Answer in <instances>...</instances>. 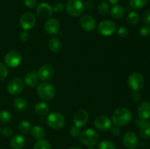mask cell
Listing matches in <instances>:
<instances>
[{"label": "cell", "mask_w": 150, "mask_h": 149, "mask_svg": "<svg viewBox=\"0 0 150 149\" xmlns=\"http://www.w3.org/2000/svg\"><path fill=\"white\" fill-rule=\"evenodd\" d=\"M132 113L128 109L125 108H117L113 112L111 121L117 127H123L132 121Z\"/></svg>", "instance_id": "1"}, {"label": "cell", "mask_w": 150, "mask_h": 149, "mask_svg": "<svg viewBox=\"0 0 150 149\" xmlns=\"http://www.w3.org/2000/svg\"><path fill=\"white\" fill-rule=\"evenodd\" d=\"M37 93L42 100L50 101L55 96L56 89L51 83L43 81L37 86Z\"/></svg>", "instance_id": "2"}, {"label": "cell", "mask_w": 150, "mask_h": 149, "mask_svg": "<svg viewBox=\"0 0 150 149\" xmlns=\"http://www.w3.org/2000/svg\"><path fill=\"white\" fill-rule=\"evenodd\" d=\"M99 139V134L92 129H86L81 131L79 135V140L82 144L86 146H94L97 144Z\"/></svg>", "instance_id": "3"}, {"label": "cell", "mask_w": 150, "mask_h": 149, "mask_svg": "<svg viewBox=\"0 0 150 149\" xmlns=\"http://www.w3.org/2000/svg\"><path fill=\"white\" fill-rule=\"evenodd\" d=\"M65 8L67 13L73 17H79L85 11L84 4L81 0H69Z\"/></svg>", "instance_id": "4"}, {"label": "cell", "mask_w": 150, "mask_h": 149, "mask_svg": "<svg viewBox=\"0 0 150 149\" xmlns=\"http://www.w3.org/2000/svg\"><path fill=\"white\" fill-rule=\"evenodd\" d=\"M46 121L50 128L56 130L63 128L65 124V118L59 112H51L48 114Z\"/></svg>", "instance_id": "5"}, {"label": "cell", "mask_w": 150, "mask_h": 149, "mask_svg": "<svg viewBox=\"0 0 150 149\" xmlns=\"http://www.w3.org/2000/svg\"><path fill=\"white\" fill-rule=\"evenodd\" d=\"M144 77L141 73L135 72L130 74L127 79V85L132 91H139L144 86Z\"/></svg>", "instance_id": "6"}, {"label": "cell", "mask_w": 150, "mask_h": 149, "mask_svg": "<svg viewBox=\"0 0 150 149\" xmlns=\"http://www.w3.org/2000/svg\"><path fill=\"white\" fill-rule=\"evenodd\" d=\"M98 30V32L103 36H111L117 30V25L112 20H104L99 23Z\"/></svg>", "instance_id": "7"}, {"label": "cell", "mask_w": 150, "mask_h": 149, "mask_svg": "<svg viewBox=\"0 0 150 149\" xmlns=\"http://www.w3.org/2000/svg\"><path fill=\"white\" fill-rule=\"evenodd\" d=\"M24 89V83L21 78H13L9 81L7 84V91L9 93L13 96H17L20 94Z\"/></svg>", "instance_id": "8"}, {"label": "cell", "mask_w": 150, "mask_h": 149, "mask_svg": "<svg viewBox=\"0 0 150 149\" xmlns=\"http://www.w3.org/2000/svg\"><path fill=\"white\" fill-rule=\"evenodd\" d=\"M22 57L20 53L16 51H11L6 54L4 57V62L6 65L10 68H16L21 63Z\"/></svg>", "instance_id": "9"}, {"label": "cell", "mask_w": 150, "mask_h": 149, "mask_svg": "<svg viewBox=\"0 0 150 149\" xmlns=\"http://www.w3.org/2000/svg\"><path fill=\"white\" fill-rule=\"evenodd\" d=\"M37 22L36 17L32 13H26L20 18L19 23L23 30H30L35 26Z\"/></svg>", "instance_id": "10"}, {"label": "cell", "mask_w": 150, "mask_h": 149, "mask_svg": "<svg viewBox=\"0 0 150 149\" xmlns=\"http://www.w3.org/2000/svg\"><path fill=\"white\" fill-rule=\"evenodd\" d=\"M124 145L128 149H135L139 146V140L137 134L131 131H127L122 138Z\"/></svg>", "instance_id": "11"}, {"label": "cell", "mask_w": 150, "mask_h": 149, "mask_svg": "<svg viewBox=\"0 0 150 149\" xmlns=\"http://www.w3.org/2000/svg\"><path fill=\"white\" fill-rule=\"evenodd\" d=\"M73 120L75 126L81 128L85 126V124L87 123L89 120V114L85 110H79L73 115Z\"/></svg>", "instance_id": "12"}, {"label": "cell", "mask_w": 150, "mask_h": 149, "mask_svg": "<svg viewBox=\"0 0 150 149\" xmlns=\"http://www.w3.org/2000/svg\"><path fill=\"white\" fill-rule=\"evenodd\" d=\"M111 120L106 115H100L94 121V125L100 131H107L111 127Z\"/></svg>", "instance_id": "13"}, {"label": "cell", "mask_w": 150, "mask_h": 149, "mask_svg": "<svg viewBox=\"0 0 150 149\" xmlns=\"http://www.w3.org/2000/svg\"><path fill=\"white\" fill-rule=\"evenodd\" d=\"M38 78L40 79L42 81H48L51 80L54 74V70L51 65L45 64L42 65L37 72Z\"/></svg>", "instance_id": "14"}, {"label": "cell", "mask_w": 150, "mask_h": 149, "mask_svg": "<svg viewBox=\"0 0 150 149\" xmlns=\"http://www.w3.org/2000/svg\"><path fill=\"white\" fill-rule=\"evenodd\" d=\"M80 25L83 30L86 32H92L96 28L97 23L95 19L90 15H84L81 18Z\"/></svg>", "instance_id": "15"}, {"label": "cell", "mask_w": 150, "mask_h": 149, "mask_svg": "<svg viewBox=\"0 0 150 149\" xmlns=\"http://www.w3.org/2000/svg\"><path fill=\"white\" fill-rule=\"evenodd\" d=\"M37 15L41 18H49L53 15V7L46 2H42L38 4L36 9Z\"/></svg>", "instance_id": "16"}, {"label": "cell", "mask_w": 150, "mask_h": 149, "mask_svg": "<svg viewBox=\"0 0 150 149\" xmlns=\"http://www.w3.org/2000/svg\"><path fill=\"white\" fill-rule=\"evenodd\" d=\"M45 31L50 35H55L60 30V23L56 18H48L45 23Z\"/></svg>", "instance_id": "17"}, {"label": "cell", "mask_w": 150, "mask_h": 149, "mask_svg": "<svg viewBox=\"0 0 150 149\" xmlns=\"http://www.w3.org/2000/svg\"><path fill=\"white\" fill-rule=\"evenodd\" d=\"M138 115L139 118L146 121L150 118V102H143L138 108Z\"/></svg>", "instance_id": "18"}, {"label": "cell", "mask_w": 150, "mask_h": 149, "mask_svg": "<svg viewBox=\"0 0 150 149\" xmlns=\"http://www.w3.org/2000/svg\"><path fill=\"white\" fill-rule=\"evenodd\" d=\"M10 144L13 149H22L26 145V140L22 134H16L12 137Z\"/></svg>", "instance_id": "19"}, {"label": "cell", "mask_w": 150, "mask_h": 149, "mask_svg": "<svg viewBox=\"0 0 150 149\" xmlns=\"http://www.w3.org/2000/svg\"><path fill=\"white\" fill-rule=\"evenodd\" d=\"M24 83L30 88H35L38 86V76L36 71H32L27 73L24 77Z\"/></svg>", "instance_id": "20"}, {"label": "cell", "mask_w": 150, "mask_h": 149, "mask_svg": "<svg viewBox=\"0 0 150 149\" xmlns=\"http://www.w3.org/2000/svg\"><path fill=\"white\" fill-rule=\"evenodd\" d=\"M31 134H32V137L36 140H41L43 139V137L45 135V129L42 128L41 126H34L32 129H31Z\"/></svg>", "instance_id": "21"}, {"label": "cell", "mask_w": 150, "mask_h": 149, "mask_svg": "<svg viewBox=\"0 0 150 149\" xmlns=\"http://www.w3.org/2000/svg\"><path fill=\"white\" fill-rule=\"evenodd\" d=\"M35 110L38 115L43 116V115L48 114L50 110L49 106L45 102H39L35 105Z\"/></svg>", "instance_id": "22"}, {"label": "cell", "mask_w": 150, "mask_h": 149, "mask_svg": "<svg viewBox=\"0 0 150 149\" xmlns=\"http://www.w3.org/2000/svg\"><path fill=\"white\" fill-rule=\"evenodd\" d=\"M62 47V43L61 40L57 37L51 38L48 42V48L50 51L53 53H57L60 51Z\"/></svg>", "instance_id": "23"}, {"label": "cell", "mask_w": 150, "mask_h": 149, "mask_svg": "<svg viewBox=\"0 0 150 149\" xmlns=\"http://www.w3.org/2000/svg\"><path fill=\"white\" fill-rule=\"evenodd\" d=\"M13 106L16 110L23 112L27 108V102L23 97H16L13 101Z\"/></svg>", "instance_id": "24"}, {"label": "cell", "mask_w": 150, "mask_h": 149, "mask_svg": "<svg viewBox=\"0 0 150 149\" xmlns=\"http://www.w3.org/2000/svg\"><path fill=\"white\" fill-rule=\"evenodd\" d=\"M125 10L124 7L119 4L114 5V7L111 10V16L115 19L122 18L125 15Z\"/></svg>", "instance_id": "25"}, {"label": "cell", "mask_w": 150, "mask_h": 149, "mask_svg": "<svg viewBox=\"0 0 150 149\" xmlns=\"http://www.w3.org/2000/svg\"><path fill=\"white\" fill-rule=\"evenodd\" d=\"M139 134L142 138L147 139L150 137V122L146 121L142 127H140Z\"/></svg>", "instance_id": "26"}, {"label": "cell", "mask_w": 150, "mask_h": 149, "mask_svg": "<svg viewBox=\"0 0 150 149\" xmlns=\"http://www.w3.org/2000/svg\"><path fill=\"white\" fill-rule=\"evenodd\" d=\"M18 129L21 134H26L29 132L31 130L30 123L26 120H23L21 121L18 124Z\"/></svg>", "instance_id": "27"}, {"label": "cell", "mask_w": 150, "mask_h": 149, "mask_svg": "<svg viewBox=\"0 0 150 149\" xmlns=\"http://www.w3.org/2000/svg\"><path fill=\"white\" fill-rule=\"evenodd\" d=\"M148 2V0H129V3L132 8L140 10L144 7Z\"/></svg>", "instance_id": "28"}, {"label": "cell", "mask_w": 150, "mask_h": 149, "mask_svg": "<svg viewBox=\"0 0 150 149\" xmlns=\"http://www.w3.org/2000/svg\"><path fill=\"white\" fill-rule=\"evenodd\" d=\"M33 149H52L49 142L44 139L38 140L35 143Z\"/></svg>", "instance_id": "29"}, {"label": "cell", "mask_w": 150, "mask_h": 149, "mask_svg": "<svg viewBox=\"0 0 150 149\" xmlns=\"http://www.w3.org/2000/svg\"><path fill=\"white\" fill-rule=\"evenodd\" d=\"M139 20H140V17H139V13L135 11L130 12L127 17V22L131 25L137 24L139 22Z\"/></svg>", "instance_id": "30"}, {"label": "cell", "mask_w": 150, "mask_h": 149, "mask_svg": "<svg viewBox=\"0 0 150 149\" xmlns=\"http://www.w3.org/2000/svg\"><path fill=\"white\" fill-rule=\"evenodd\" d=\"M98 149H116V145L110 140H102L98 145Z\"/></svg>", "instance_id": "31"}, {"label": "cell", "mask_w": 150, "mask_h": 149, "mask_svg": "<svg viewBox=\"0 0 150 149\" xmlns=\"http://www.w3.org/2000/svg\"><path fill=\"white\" fill-rule=\"evenodd\" d=\"M98 12L100 15H105L108 13L110 10V6L109 4H108L107 1H103L98 4Z\"/></svg>", "instance_id": "32"}, {"label": "cell", "mask_w": 150, "mask_h": 149, "mask_svg": "<svg viewBox=\"0 0 150 149\" xmlns=\"http://www.w3.org/2000/svg\"><path fill=\"white\" fill-rule=\"evenodd\" d=\"M12 120V114L7 110L0 111V121L4 124H7Z\"/></svg>", "instance_id": "33"}, {"label": "cell", "mask_w": 150, "mask_h": 149, "mask_svg": "<svg viewBox=\"0 0 150 149\" xmlns=\"http://www.w3.org/2000/svg\"><path fill=\"white\" fill-rule=\"evenodd\" d=\"M7 74H8V70L7 67L3 63L0 62V81L5 79Z\"/></svg>", "instance_id": "34"}, {"label": "cell", "mask_w": 150, "mask_h": 149, "mask_svg": "<svg viewBox=\"0 0 150 149\" xmlns=\"http://www.w3.org/2000/svg\"><path fill=\"white\" fill-rule=\"evenodd\" d=\"M129 31L125 26H120L117 29V35L121 38H125L128 35Z\"/></svg>", "instance_id": "35"}, {"label": "cell", "mask_w": 150, "mask_h": 149, "mask_svg": "<svg viewBox=\"0 0 150 149\" xmlns=\"http://www.w3.org/2000/svg\"><path fill=\"white\" fill-rule=\"evenodd\" d=\"M81 129L79 127H76V126H73V127H71L70 130V135L72 136L74 138H76V137H79V135L81 134Z\"/></svg>", "instance_id": "36"}, {"label": "cell", "mask_w": 150, "mask_h": 149, "mask_svg": "<svg viewBox=\"0 0 150 149\" xmlns=\"http://www.w3.org/2000/svg\"><path fill=\"white\" fill-rule=\"evenodd\" d=\"M142 21L146 26H150V10H146L142 15Z\"/></svg>", "instance_id": "37"}, {"label": "cell", "mask_w": 150, "mask_h": 149, "mask_svg": "<svg viewBox=\"0 0 150 149\" xmlns=\"http://www.w3.org/2000/svg\"><path fill=\"white\" fill-rule=\"evenodd\" d=\"M140 35L142 37H148L150 35V27L149 26H142L139 30Z\"/></svg>", "instance_id": "38"}, {"label": "cell", "mask_w": 150, "mask_h": 149, "mask_svg": "<svg viewBox=\"0 0 150 149\" xmlns=\"http://www.w3.org/2000/svg\"><path fill=\"white\" fill-rule=\"evenodd\" d=\"M64 10V5L61 2H57L54 4V7H53V10L55 13H62Z\"/></svg>", "instance_id": "39"}, {"label": "cell", "mask_w": 150, "mask_h": 149, "mask_svg": "<svg viewBox=\"0 0 150 149\" xmlns=\"http://www.w3.org/2000/svg\"><path fill=\"white\" fill-rule=\"evenodd\" d=\"M1 131V134H3V136H4V137H11V136H13V133H14L13 129L12 128H10V127H5V128L3 129Z\"/></svg>", "instance_id": "40"}, {"label": "cell", "mask_w": 150, "mask_h": 149, "mask_svg": "<svg viewBox=\"0 0 150 149\" xmlns=\"http://www.w3.org/2000/svg\"><path fill=\"white\" fill-rule=\"evenodd\" d=\"M19 38L21 41L23 42H26L28 41V39H29V33L28 32V31L23 30L22 32H20V34H19Z\"/></svg>", "instance_id": "41"}, {"label": "cell", "mask_w": 150, "mask_h": 149, "mask_svg": "<svg viewBox=\"0 0 150 149\" xmlns=\"http://www.w3.org/2000/svg\"><path fill=\"white\" fill-rule=\"evenodd\" d=\"M141 93H139V91H133V93H131V99L133 102H138L141 99Z\"/></svg>", "instance_id": "42"}, {"label": "cell", "mask_w": 150, "mask_h": 149, "mask_svg": "<svg viewBox=\"0 0 150 149\" xmlns=\"http://www.w3.org/2000/svg\"><path fill=\"white\" fill-rule=\"evenodd\" d=\"M38 0H24V4L29 8H34L37 5Z\"/></svg>", "instance_id": "43"}, {"label": "cell", "mask_w": 150, "mask_h": 149, "mask_svg": "<svg viewBox=\"0 0 150 149\" xmlns=\"http://www.w3.org/2000/svg\"><path fill=\"white\" fill-rule=\"evenodd\" d=\"M110 131H111V133L113 134L114 136H120V134H121V130L117 126H114V127H111V129H110Z\"/></svg>", "instance_id": "44"}, {"label": "cell", "mask_w": 150, "mask_h": 149, "mask_svg": "<svg viewBox=\"0 0 150 149\" xmlns=\"http://www.w3.org/2000/svg\"><path fill=\"white\" fill-rule=\"evenodd\" d=\"M84 4V7L85 9H87V10H90V9H92V7H94V2L92 1V0H88V1H86V2H85Z\"/></svg>", "instance_id": "45"}, {"label": "cell", "mask_w": 150, "mask_h": 149, "mask_svg": "<svg viewBox=\"0 0 150 149\" xmlns=\"http://www.w3.org/2000/svg\"><path fill=\"white\" fill-rule=\"evenodd\" d=\"M145 122H146V121H145V120H143V119H141V118H139V119L137 120V121H136V124H137L138 127H142V126L144 124Z\"/></svg>", "instance_id": "46"}, {"label": "cell", "mask_w": 150, "mask_h": 149, "mask_svg": "<svg viewBox=\"0 0 150 149\" xmlns=\"http://www.w3.org/2000/svg\"><path fill=\"white\" fill-rule=\"evenodd\" d=\"M108 1H109L110 4H112V5H116V4H118L120 0H108Z\"/></svg>", "instance_id": "47"}, {"label": "cell", "mask_w": 150, "mask_h": 149, "mask_svg": "<svg viewBox=\"0 0 150 149\" xmlns=\"http://www.w3.org/2000/svg\"><path fill=\"white\" fill-rule=\"evenodd\" d=\"M69 149H81L80 147H79V146H72V147H70Z\"/></svg>", "instance_id": "48"}, {"label": "cell", "mask_w": 150, "mask_h": 149, "mask_svg": "<svg viewBox=\"0 0 150 149\" xmlns=\"http://www.w3.org/2000/svg\"><path fill=\"white\" fill-rule=\"evenodd\" d=\"M87 149H96V148H95L94 147V146H89V147Z\"/></svg>", "instance_id": "49"}, {"label": "cell", "mask_w": 150, "mask_h": 149, "mask_svg": "<svg viewBox=\"0 0 150 149\" xmlns=\"http://www.w3.org/2000/svg\"><path fill=\"white\" fill-rule=\"evenodd\" d=\"M0 132H1V129H0Z\"/></svg>", "instance_id": "50"}, {"label": "cell", "mask_w": 150, "mask_h": 149, "mask_svg": "<svg viewBox=\"0 0 150 149\" xmlns=\"http://www.w3.org/2000/svg\"><path fill=\"white\" fill-rule=\"evenodd\" d=\"M149 60H150V55H149Z\"/></svg>", "instance_id": "51"}, {"label": "cell", "mask_w": 150, "mask_h": 149, "mask_svg": "<svg viewBox=\"0 0 150 149\" xmlns=\"http://www.w3.org/2000/svg\"><path fill=\"white\" fill-rule=\"evenodd\" d=\"M149 149H150V146H149Z\"/></svg>", "instance_id": "52"}]
</instances>
